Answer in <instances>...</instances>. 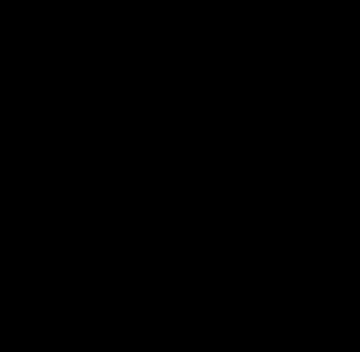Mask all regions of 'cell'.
Segmentation results:
<instances>
[]
</instances>
